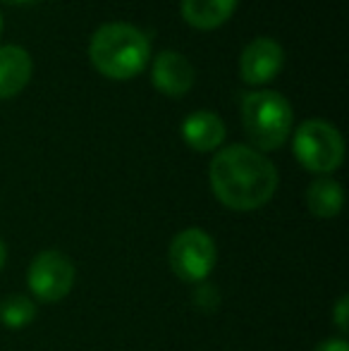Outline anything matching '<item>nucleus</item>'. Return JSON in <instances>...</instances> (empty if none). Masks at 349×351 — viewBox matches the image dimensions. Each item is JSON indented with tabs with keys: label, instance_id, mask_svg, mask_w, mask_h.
I'll return each mask as SVG.
<instances>
[{
	"label": "nucleus",
	"instance_id": "1",
	"mask_svg": "<svg viewBox=\"0 0 349 351\" xmlns=\"http://www.w3.org/2000/svg\"><path fill=\"white\" fill-rule=\"evenodd\" d=\"M210 189L232 210H256L278 191V167L247 143H232L215 153L208 167Z\"/></svg>",
	"mask_w": 349,
	"mask_h": 351
},
{
	"label": "nucleus",
	"instance_id": "2",
	"mask_svg": "<svg viewBox=\"0 0 349 351\" xmlns=\"http://www.w3.org/2000/svg\"><path fill=\"white\" fill-rule=\"evenodd\" d=\"M88 56L96 70L112 79H130L149 62L151 43L141 29L127 22H108L93 32Z\"/></svg>",
	"mask_w": 349,
	"mask_h": 351
},
{
	"label": "nucleus",
	"instance_id": "3",
	"mask_svg": "<svg viewBox=\"0 0 349 351\" xmlns=\"http://www.w3.org/2000/svg\"><path fill=\"white\" fill-rule=\"evenodd\" d=\"M294 112L289 101L278 91H252L242 101V125L254 146L263 151L280 148L289 139Z\"/></svg>",
	"mask_w": 349,
	"mask_h": 351
},
{
	"label": "nucleus",
	"instance_id": "4",
	"mask_svg": "<svg viewBox=\"0 0 349 351\" xmlns=\"http://www.w3.org/2000/svg\"><path fill=\"white\" fill-rule=\"evenodd\" d=\"M294 156L311 172H333L342 165L345 141L335 125L326 120H306L294 132Z\"/></svg>",
	"mask_w": 349,
	"mask_h": 351
},
{
	"label": "nucleus",
	"instance_id": "5",
	"mask_svg": "<svg viewBox=\"0 0 349 351\" xmlns=\"http://www.w3.org/2000/svg\"><path fill=\"white\" fill-rule=\"evenodd\" d=\"M215 258V241L210 239L208 232L199 227H189L175 234L170 241V265L173 273L184 282H204L213 273Z\"/></svg>",
	"mask_w": 349,
	"mask_h": 351
},
{
	"label": "nucleus",
	"instance_id": "6",
	"mask_svg": "<svg viewBox=\"0 0 349 351\" xmlns=\"http://www.w3.org/2000/svg\"><path fill=\"white\" fill-rule=\"evenodd\" d=\"M29 289L36 299L46 301V304H56V301L65 299L72 291L75 285V265L65 254L51 249L41 251L29 265Z\"/></svg>",
	"mask_w": 349,
	"mask_h": 351
},
{
	"label": "nucleus",
	"instance_id": "7",
	"mask_svg": "<svg viewBox=\"0 0 349 351\" xmlns=\"http://www.w3.org/2000/svg\"><path fill=\"white\" fill-rule=\"evenodd\" d=\"M285 62V51L275 38L258 36L244 46L242 56H239V72L242 79L249 84H263L270 82Z\"/></svg>",
	"mask_w": 349,
	"mask_h": 351
},
{
	"label": "nucleus",
	"instance_id": "8",
	"mask_svg": "<svg viewBox=\"0 0 349 351\" xmlns=\"http://www.w3.org/2000/svg\"><path fill=\"white\" fill-rule=\"evenodd\" d=\"M194 77L196 70L189 62V58L177 51L158 53L154 67H151V79H154L156 88L168 93V96H184L194 84Z\"/></svg>",
	"mask_w": 349,
	"mask_h": 351
},
{
	"label": "nucleus",
	"instance_id": "9",
	"mask_svg": "<svg viewBox=\"0 0 349 351\" xmlns=\"http://www.w3.org/2000/svg\"><path fill=\"white\" fill-rule=\"evenodd\" d=\"M34 62L27 48L17 43L0 46V98H10L27 86Z\"/></svg>",
	"mask_w": 349,
	"mask_h": 351
},
{
	"label": "nucleus",
	"instance_id": "10",
	"mask_svg": "<svg viewBox=\"0 0 349 351\" xmlns=\"http://www.w3.org/2000/svg\"><path fill=\"white\" fill-rule=\"evenodd\" d=\"M182 136L196 151H213L225 139V122L210 110H194L182 120Z\"/></svg>",
	"mask_w": 349,
	"mask_h": 351
},
{
	"label": "nucleus",
	"instance_id": "11",
	"mask_svg": "<svg viewBox=\"0 0 349 351\" xmlns=\"http://www.w3.org/2000/svg\"><path fill=\"white\" fill-rule=\"evenodd\" d=\"M345 204V191H342L340 182L333 177H318L309 184L306 189V206L311 210V215L316 217H335L342 210Z\"/></svg>",
	"mask_w": 349,
	"mask_h": 351
},
{
	"label": "nucleus",
	"instance_id": "12",
	"mask_svg": "<svg viewBox=\"0 0 349 351\" xmlns=\"http://www.w3.org/2000/svg\"><path fill=\"white\" fill-rule=\"evenodd\" d=\"M237 8V0H182V14L191 27L213 29Z\"/></svg>",
	"mask_w": 349,
	"mask_h": 351
},
{
	"label": "nucleus",
	"instance_id": "13",
	"mask_svg": "<svg viewBox=\"0 0 349 351\" xmlns=\"http://www.w3.org/2000/svg\"><path fill=\"white\" fill-rule=\"evenodd\" d=\"M34 318H36V306H34V301L27 299V296L12 294L0 301V320H3L8 328H12V330L27 328Z\"/></svg>",
	"mask_w": 349,
	"mask_h": 351
},
{
	"label": "nucleus",
	"instance_id": "14",
	"mask_svg": "<svg viewBox=\"0 0 349 351\" xmlns=\"http://www.w3.org/2000/svg\"><path fill=\"white\" fill-rule=\"evenodd\" d=\"M194 304L199 306L201 311H206V313H213V311L218 308V304H220L218 287H213V285L199 287V289H196V294H194Z\"/></svg>",
	"mask_w": 349,
	"mask_h": 351
},
{
	"label": "nucleus",
	"instance_id": "15",
	"mask_svg": "<svg viewBox=\"0 0 349 351\" xmlns=\"http://www.w3.org/2000/svg\"><path fill=\"white\" fill-rule=\"evenodd\" d=\"M347 313H349V299H347V296H342V299L337 301V306H335V325L342 330V332H347V328H349Z\"/></svg>",
	"mask_w": 349,
	"mask_h": 351
},
{
	"label": "nucleus",
	"instance_id": "16",
	"mask_svg": "<svg viewBox=\"0 0 349 351\" xmlns=\"http://www.w3.org/2000/svg\"><path fill=\"white\" fill-rule=\"evenodd\" d=\"M313 351H349V344L345 339H326V342H321Z\"/></svg>",
	"mask_w": 349,
	"mask_h": 351
},
{
	"label": "nucleus",
	"instance_id": "17",
	"mask_svg": "<svg viewBox=\"0 0 349 351\" xmlns=\"http://www.w3.org/2000/svg\"><path fill=\"white\" fill-rule=\"evenodd\" d=\"M5 258H8V249H5V241L0 239V270H3V265H5Z\"/></svg>",
	"mask_w": 349,
	"mask_h": 351
},
{
	"label": "nucleus",
	"instance_id": "18",
	"mask_svg": "<svg viewBox=\"0 0 349 351\" xmlns=\"http://www.w3.org/2000/svg\"><path fill=\"white\" fill-rule=\"evenodd\" d=\"M5 3H34V0H5Z\"/></svg>",
	"mask_w": 349,
	"mask_h": 351
},
{
	"label": "nucleus",
	"instance_id": "19",
	"mask_svg": "<svg viewBox=\"0 0 349 351\" xmlns=\"http://www.w3.org/2000/svg\"><path fill=\"white\" fill-rule=\"evenodd\" d=\"M0 29H3V14H0Z\"/></svg>",
	"mask_w": 349,
	"mask_h": 351
}]
</instances>
